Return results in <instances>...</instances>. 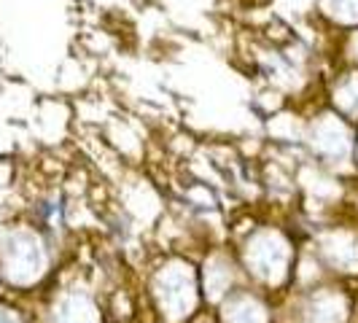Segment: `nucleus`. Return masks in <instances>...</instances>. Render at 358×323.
<instances>
[{
    "label": "nucleus",
    "instance_id": "nucleus-2",
    "mask_svg": "<svg viewBox=\"0 0 358 323\" xmlns=\"http://www.w3.org/2000/svg\"><path fill=\"white\" fill-rule=\"evenodd\" d=\"M248 261L253 264V272L262 275L264 280H278L286 272V243L275 234H262L253 243V248H248Z\"/></svg>",
    "mask_w": 358,
    "mask_h": 323
},
{
    "label": "nucleus",
    "instance_id": "nucleus-3",
    "mask_svg": "<svg viewBox=\"0 0 358 323\" xmlns=\"http://www.w3.org/2000/svg\"><path fill=\"white\" fill-rule=\"evenodd\" d=\"M342 318H345V305L340 296H331V294L318 296L307 313V323H340Z\"/></svg>",
    "mask_w": 358,
    "mask_h": 323
},
{
    "label": "nucleus",
    "instance_id": "nucleus-1",
    "mask_svg": "<svg viewBox=\"0 0 358 323\" xmlns=\"http://www.w3.org/2000/svg\"><path fill=\"white\" fill-rule=\"evenodd\" d=\"M157 296L162 310H167L170 318H180L194 307V280L189 267L173 264L157 278Z\"/></svg>",
    "mask_w": 358,
    "mask_h": 323
},
{
    "label": "nucleus",
    "instance_id": "nucleus-4",
    "mask_svg": "<svg viewBox=\"0 0 358 323\" xmlns=\"http://www.w3.org/2000/svg\"><path fill=\"white\" fill-rule=\"evenodd\" d=\"M227 323H267V315H264V307L259 302H253L248 296H240L227 307Z\"/></svg>",
    "mask_w": 358,
    "mask_h": 323
}]
</instances>
